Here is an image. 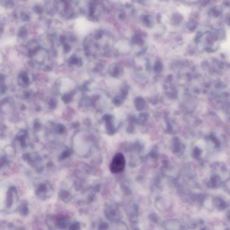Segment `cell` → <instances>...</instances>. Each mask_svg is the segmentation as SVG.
<instances>
[{
	"mask_svg": "<svg viewBox=\"0 0 230 230\" xmlns=\"http://www.w3.org/2000/svg\"><path fill=\"white\" fill-rule=\"evenodd\" d=\"M68 230H80V224L78 222H73L69 226Z\"/></svg>",
	"mask_w": 230,
	"mask_h": 230,
	"instance_id": "obj_13",
	"label": "cell"
},
{
	"mask_svg": "<svg viewBox=\"0 0 230 230\" xmlns=\"http://www.w3.org/2000/svg\"><path fill=\"white\" fill-rule=\"evenodd\" d=\"M43 8L40 5H36L33 7L34 11L38 14H41L43 13Z\"/></svg>",
	"mask_w": 230,
	"mask_h": 230,
	"instance_id": "obj_14",
	"label": "cell"
},
{
	"mask_svg": "<svg viewBox=\"0 0 230 230\" xmlns=\"http://www.w3.org/2000/svg\"><path fill=\"white\" fill-rule=\"evenodd\" d=\"M47 193V188L44 185H41L36 192L37 197L42 200H46L48 197Z\"/></svg>",
	"mask_w": 230,
	"mask_h": 230,
	"instance_id": "obj_7",
	"label": "cell"
},
{
	"mask_svg": "<svg viewBox=\"0 0 230 230\" xmlns=\"http://www.w3.org/2000/svg\"><path fill=\"white\" fill-rule=\"evenodd\" d=\"M56 12L63 18L72 19L76 17L78 11L80 12V6L78 1H55Z\"/></svg>",
	"mask_w": 230,
	"mask_h": 230,
	"instance_id": "obj_1",
	"label": "cell"
},
{
	"mask_svg": "<svg viewBox=\"0 0 230 230\" xmlns=\"http://www.w3.org/2000/svg\"><path fill=\"white\" fill-rule=\"evenodd\" d=\"M68 64L71 67H80L83 64L82 58L75 54L72 55L68 59Z\"/></svg>",
	"mask_w": 230,
	"mask_h": 230,
	"instance_id": "obj_6",
	"label": "cell"
},
{
	"mask_svg": "<svg viewBox=\"0 0 230 230\" xmlns=\"http://www.w3.org/2000/svg\"><path fill=\"white\" fill-rule=\"evenodd\" d=\"M125 166V160L122 154L118 153L113 157L110 166L112 173L117 174L122 172Z\"/></svg>",
	"mask_w": 230,
	"mask_h": 230,
	"instance_id": "obj_2",
	"label": "cell"
},
{
	"mask_svg": "<svg viewBox=\"0 0 230 230\" xmlns=\"http://www.w3.org/2000/svg\"><path fill=\"white\" fill-rule=\"evenodd\" d=\"M1 3L3 7L8 8H11L14 6V2L13 1H1Z\"/></svg>",
	"mask_w": 230,
	"mask_h": 230,
	"instance_id": "obj_12",
	"label": "cell"
},
{
	"mask_svg": "<svg viewBox=\"0 0 230 230\" xmlns=\"http://www.w3.org/2000/svg\"><path fill=\"white\" fill-rule=\"evenodd\" d=\"M69 224V221L68 218L65 216H60L56 219L55 226L60 230H64L67 228Z\"/></svg>",
	"mask_w": 230,
	"mask_h": 230,
	"instance_id": "obj_4",
	"label": "cell"
},
{
	"mask_svg": "<svg viewBox=\"0 0 230 230\" xmlns=\"http://www.w3.org/2000/svg\"><path fill=\"white\" fill-rule=\"evenodd\" d=\"M20 19L24 22H28L31 19L30 14L25 11H21L20 14Z\"/></svg>",
	"mask_w": 230,
	"mask_h": 230,
	"instance_id": "obj_11",
	"label": "cell"
},
{
	"mask_svg": "<svg viewBox=\"0 0 230 230\" xmlns=\"http://www.w3.org/2000/svg\"><path fill=\"white\" fill-rule=\"evenodd\" d=\"M20 230H25L24 229H22V228H21V229H20Z\"/></svg>",
	"mask_w": 230,
	"mask_h": 230,
	"instance_id": "obj_16",
	"label": "cell"
},
{
	"mask_svg": "<svg viewBox=\"0 0 230 230\" xmlns=\"http://www.w3.org/2000/svg\"><path fill=\"white\" fill-rule=\"evenodd\" d=\"M16 192L15 188H11L8 191L6 196V205L7 208L9 209L11 208L14 204V193Z\"/></svg>",
	"mask_w": 230,
	"mask_h": 230,
	"instance_id": "obj_5",
	"label": "cell"
},
{
	"mask_svg": "<svg viewBox=\"0 0 230 230\" xmlns=\"http://www.w3.org/2000/svg\"><path fill=\"white\" fill-rule=\"evenodd\" d=\"M19 212L21 216H27L29 213L28 203L26 200L22 201L20 205L19 206Z\"/></svg>",
	"mask_w": 230,
	"mask_h": 230,
	"instance_id": "obj_8",
	"label": "cell"
},
{
	"mask_svg": "<svg viewBox=\"0 0 230 230\" xmlns=\"http://www.w3.org/2000/svg\"><path fill=\"white\" fill-rule=\"evenodd\" d=\"M28 34V31H27V29L24 27H22L20 28L19 32H18V37L20 38H25L27 37Z\"/></svg>",
	"mask_w": 230,
	"mask_h": 230,
	"instance_id": "obj_10",
	"label": "cell"
},
{
	"mask_svg": "<svg viewBox=\"0 0 230 230\" xmlns=\"http://www.w3.org/2000/svg\"><path fill=\"white\" fill-rule=\"evenodd\" d=\"M59 197L60 200L64 203H68L72 199V196L71 194L65 190H62L59 192Z\"/></svg>",
	"mask_w": 230,
	"mask_h": 230,
	"instance_id": "obj_9",
	"label": "cell"
},
{
	"mask_svg": "<svg viewBox=\"0 0 230 230\" xmlns=\"http://www.w3.org/2000/svg\"><path fill=\"white\" fill-rule=\"evenodd\" d=\"M34 80L33 73L28 71H22L18 75L17 82L21 87H27L33 82Z\"/></svg>",
	"mask_w": 230,
	"mask_h": 230,
	"instance_id": "obj_3",
	"label": "cell"
},
{
	"mask_svg": "<svg viewBox=\"0 0 230 230\" xmlns=\"http://www.w3.org/2000/svg\"><path fill=\"white\" fill-rule=\"evenodd\" d=\"M223 48L226 50L227 51L230 52V39L228 40L225 43L224 46H223Z\"/></svg>",
	"mask_w": 230,
	"mask_h": 230,
	"instance_id": "obj_15",
	"label": "cell"
}]
</instances>
